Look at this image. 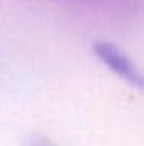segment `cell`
Returning a JSON list of instances; mask_svg holds the SVG:
<instances>
[{
    "instance_id": "1",
    "label": "cell",
    "mask_w": 144,
    "mask_h": 146,
    "mask_svg": "<svg viewBox=\"0 0 144 146\" xmlns=\"http://www.w3.org/2000/svg\"><path fill=\"white\" fill-rule=\"evenodd\" d=\"M70 2H78V3H85V5H98V7H110V3L117 2V0H70ZM124 0H119V3H122ZM129 2V0H126Z\"/></svg>"
},
{
    "instance_id": "2",
    "label": "cell",
    "mask_w": 144,
    "mask_h": 146,
    "mask_svg": "<svg viewBox=\"0 0 144 146\" xmlns=\"http://www.w3.org/2000/svg\"><path fill=\"white\" fill-rule=\"evenodd\" d=\"M27 146H54L49 139H46V138H39V136H34L29 143H27Z\"/></svg>"
}]
</instances>
